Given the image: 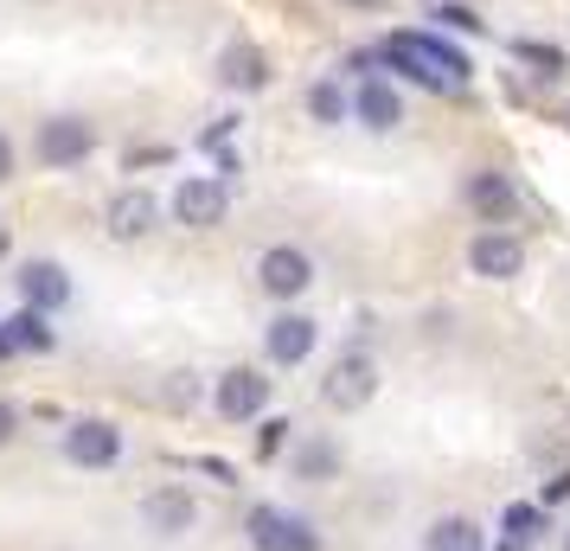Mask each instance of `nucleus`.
<instances>
[{"label":"nucleus","mask_w":570,"mask_h":551,"mask_svg":"<svg viewBox=\"0 0 570 551\" xmlns=\"http://www.w3.org/2000/svg\"><path fill=\"white\" fill-rule=\"evenodd\" d=\"M218 78H225V90H263V83H269V58H263V46H250V39L225 46V52H218Z\"/></svg>","instance_id":"15"},{"label":"nucleus","mask_w":570,"mask_h":551,"mask_svg":"<svg viewBox=\"0 0 570 551\" xmlns=\"http://www.w3.org/2000/svg\"><path fill=\"white\" fill-rule=\"evenodd\" d=\"M314 341H321V327H314L308 315H276L269 334H263V346H269L276 366H302V360L314 353Z\"/></svg>","instance_id":"12"},{"label":"nucleus","mask_w":570,"mask_h":551,"mask_svg":"<svg viewBox=\"0 0 570 551\" xmlns=\"http://www.w3.org/2000/svg\"><path fill=\"white\" fill-rule=\"evenodd\" d=\"M97 155V122H83V116H52V122H39V160L46 167H78V160Z\"/></svg>","instance_id":"4"},{"label":"nucleus","mask_w":570,"mask_h":551,"mask_svg":"<svg viewBox=\"0 0 570 551\" xmlns=\"http://www.w3.org/2000/svg\"><path fill=\"white\" fill-rule=\"evenodd\" d=\"M212 404H218V417H225V423H250V417L269 411V378H263L257 366H232L225 378H218Z\"/></svg>","instance_id":"5"},{"label":"nucleus","mask_w":570,"mask_h":551,"mask_svg":"<svg viewBox=\"0 0 570 551\" xmlns=\"http://www.w3.org/2000/svg\"><path fill=\"white\" fill-rule=\"evenodd\" d=\"M564 551H570V532H564Z\"/></svg>","instance_id":"31"},{"label":"nucleus","mask_w":570,"mask_h":551,"mask_svg":"<svg viewBox=\"0 0 570 551\" xmlns=\"http://www.w3.org/2000/svg\"><path fill=\"white\" fill-rule=\"evenodd\" d=\"M257 283H263V295H276V302H295V295L314 283L308 250H295V244H269V250L257 257Z\"/></svg>","instance_id":"6"},{"label":"nucleus","mask_w":570,"mask_h":551,"mask_svg":"<svg viewBox=\"0 0 570 551\" xmlns=\"http://www.w3.org/2000/svg\"><path fill=\"white\" fill-rule=\"evenodd\" d=\"M379 392V366H372V353H340L327 378H321V397L334 404V411H365Z\"/></svg>","instance_id":"2"},{"label":"nucleus","mask_w":570,"mask_h":551,"mask_svg":"<svg viewBox=\"0 0 570 551\" xmlns=\"http://www.w3.org/2000/svg\"><path fill=\"white\" fill-rule=\"evenodd\" d=\"M13 430H20V417H13V404H0V443H13Z\"/></svg>","instance_id":"27"},{"label":"nucleus","mask_w":570,"mask_h":551,"mask_svg":"<svg viewBox=\"0 0 570 551\" xmlns=\"http://www.w3.org/2000/svg\"><path fill=\"white\" fill-rule=\"evenodd\" d=\"M244 532L257 551H295V513H283V506H250Z\"/></svg>","instance_id":"16"},{"label":"nucleus","mask_w":570,"mask_h":551,"mask_svg":"<svg viewBox=\"0 0 570 551\" xmlns=\"http://www.w3.org/2000/svg\"><path fill=\"white\" fill-rule=\"evenodd\" d=\"M225 211H232V186L212 180V174H193V180H180V193H174V218H180L186 232L225 225Z\"/></svg>","instance_id":"3"},{"label":"nucleus","mask_w":570,"mask_h":551,"mask_svg":"<svg viewBox=\"0 0 570 551\" xmlns=\"http://www.w3.org/2000/svg\"><path fill=\"white\" fill-rule=\"evenodd\" d=\"M0 257H7V237H0Z\"/></svg>","instance_id":"30"},{"label":"nucleus","mask_w":570,"mask_h":551,"mask_svg":"<svg viewBox=\"0 0 570 551\" xmlns=\"http://www.w3.org/2000/svg\"><path fill=\"white\" fill-rule=\"evenodd\" d=\"M353 122L372 129V135H391L404 122V97H397L385 78H360V90H353Z\"/></svg>","instance_id":"11"},{"label":"nucleus","mask_w":570,"mask_h":551,"mask_svg":"<svg viewBox=\"0 0 570 551\" xmlns=\"http://www.w3.org/2000/svg\"><path fill=\"white\" fill-rule=\"evenodd\" d=\"M155 218H160V206H155V193H148V186H122V193L109 199V211H104V225H109L116 244L148 237V232H155Z\"/></svg>","instance_id":"10"},{"label":"nucleus","mask_w":570,"mask_h":551,"mask_svg":"<svg viewBox=\"0 0 570 551\" xmlns=\"http://www.w3.org/2000/svg\"><path fill=\"white\" fill-rule=\"evenodd\" d=\"M462 199H468V211H474V218H488V225H507L513 206H519V193H513L507 174H468Z\"/></svg>","instance_id":"13"},{"label":"nucleus","mask_w":570,"mask_h":551,"mask_svg":"<svg viewBox=\"0 0 570 551\" xmlns=\"http://www.w3.org/2000/svg\"><path fill=\"white\" fill-rule=\"evenodd\" d=\"M423 551H488V532L468 520V513H442V520L423 532Z\"/></svg>","instance_id":"17"},{"label":"nucleus","mask_w":570,"mask_h":551,"mask_svg":"<svg viewBox=\"0 0 570 551\" xmlns=\"http://www.w3.org/2000/svg\"><path fill=\"white\" fill-rule=\"evenodd\" d=\"M385 58L404 71L411 83H423V90H436V97H455V90H468V52L462 46H449V39H436V32H391L385 39Z\"/></svg>","instance_id":"1"},{"label":"nucleus","mask_w":570,"mask_h":551,"mask_svg":"<svg viewBox=\"0 0 570 551\" xmlns=\"http://www.w3.org/2000/svg\"><path fill=\"white\" fill-rule=\"evenodd\" d=\"M468 269H474L481 283H507V276L525 269V244H519L513 232H481L468 244Z\"/></svg>","instance_id":"9"},{"label":"nucleus","mask_w":570,"mask_h":551,"mask_svg":"<svg viewBox=\"0 0 570 551\" xmlns=\"http://www.w3.org/2000/svg\"><path fill=\"white\" fill-rule=\"evenodd\" d=\"M295 551H321V539H314L308 520H295Z\"/></svg>","instance_id":"26"},{"label":"nucleus","mask_w":570,"mask_h":551,"mask_svg":"<svg viewBox=\"0 0 570 551\" xmlns=\"http://www.w3.org/2000/svg\"><path fill=\"white\" fill-rule=\"evenodd\" d=\"M295 474H302V481H334L340 449L327 443V436H302V443H295Z\"/></svg>","instance_id":"19"},{"label":"nucleus","mask_w":570,"mask_h":551,"mask_svg":"<svg viewBox=\"0 0 570 551\" xmlns=\"http://www.w3.org/2000/svg\"><path fill=\"white\" fill-rule=\"evenodd\" d=\"M13 283H20V295H27V308H39V315H52V308H65V302H71V276H65L58 263H46V257L27 263Z\"/></svg>","instance_id":"14"},{"label":"nucleus","mask_w":570,"mask_h":551,"mask_svg":"<svg viewBox=\"0 0 570 551\" xmlns=\"http://www.w3.org/2000/svg\"><path fill=\"white\" fill-rule=\"evenodd\" d=\"M436 20H442V27H462V32H481V20H474L468 7H455V0H449V7H436Z\"/></svg>","instance_id":"23"},{"label":"nucleus","mask_w":570,"mask_h":551,"mask_svg":"<svg viewBox=\"0 0 570 551\" xmlns=\"http://www.w3.org/2000/svg\"><path fill=\"white\" fill-rule=\"evenodd\" d=\"M308 116L321 122V129H334V122L353 116V97H346L334 78H321V83H308Z\"/></svg>","instance_id":"20"},{"label":"nucleus","mask_w":570,"mask_h":551,"mask_svg":"<svg viewBox=\"0 0 570 551\" xmlns=\"http://www.w3.org/2000/svg\"><path fill=\"white\" fill-rule=\"evenodd\" d=\"M65 455H71L78 469H109V462L122 455V430L109 417H78L65 430Z\"/></svg>","instance_id":"8"},{"label":"nucleus","mask_w":570,"mask_h":551,"mask_svg":"<svg viewBox=\"0 0 570 551\" xmlns=\"http://www.w3.org/2000/svg\"><path fill=\"white\" fill-rule=\"evenodd\" d=\"M0 341H7V353H52V327H46V315L39 308H20L13 321H0Z\"/></svg>","instance_id":"18"},{"label":"nucleus","mask_w":570,"mask_h":551,"mask_svg":"<svg viewBox=\"0 0 570 551\" xmlns=\"http://www.w3.org/2000/svg\"><path fill=\"white\" fill-rule=\"evenodd\" d=\"M141 525L155 532V539H180L199 525V500L186 494V488H148L141 494Z\"/></svg>","instance_id":"7"},{"label":"nucleus","mask_w":570,"mask_h":551,"mask_svg":"<svg viewBox=\"0 0 570 551\" xmlns=\"http://www.w3.org/2000/svg\"><path fill=\"white\" fill-rule=\"evenodd\" d=\"M500 532H507L513 545H539L544 506H532V500H507V513H500Z\"/></svg>","instance_id":"21"},{"label":"nucleus","mask_w":570,"mask_h":551,"mask_svg":"<svg viewBox=\"0 0 570 551\" xmlns=\"http://www.w3.org/2000/svg\"><path fill=\"white\" fill-rule=\"evenodd\" d=\"M0 180H13V141L0 135Z\"/></svg>","instance_id":"28"},{"label":"nucleus","mask_w":570,"mask_h":551,"mask_svg":"<svg viewBox=\"0 0 570 551\" xmlns=\"http://www.w3.org/2000/svg\"><path fill=\"white\" fill-rule=\"evenodd\" d=\"M500 551H532V545H513V539H507V545H500Z\"/></svg>","instance_id":"29"},{"label":"nucleus","mask_w":570,"mask_h":551,"mask_svg":"<svg viewBox=\"0 0 570 551\" xmlns=\"http://www.w3.org/2000/svg\"><path fill=\"white\" fill-rule=\"evenodd\" d=\"M283 443H288V423H283V417H269V423H263V443H257V449H263V455H276Z\"/></svg>","instance_id":"24"},{"label":"nucleus","mask_w":570,"mask_h":551,"mask_svg":"<svg viewBox=\"0 0 570 551\" xmlns=\"http://www.w3.org/2000/svg\"><path fill=\"white\" fill-rule=\"evenodd\" d=\"M570 500V474H551V481H544V506H564Z\"/></svg>","instance_id":"25"},{"label":"nucleus","mask_w":570,"mask_h":551,"mask_svg":"<svg viewBox=\"0 0 570 551\" xmlns=\"http://www.w3.org/2000/svg\"><path fill=\"white\" fill-rule=\"evenodd\" d=\"M507 52H513L519 65H539L544 78H564V71H570V65H564V52H558V46H539V39H513Z\"/></svg>","instance_id":"22"}]
</instances>
